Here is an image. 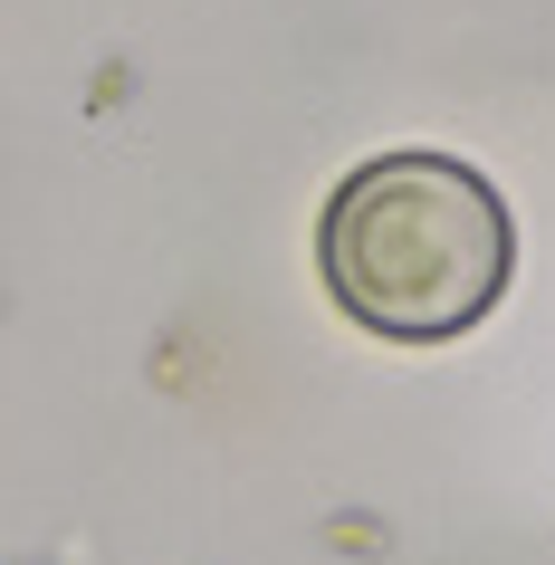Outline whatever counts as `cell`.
Returning <instances> with one entry per match:
<instances>
[{"instance_id": "obj_1", "label": "cell", "mask_w": 555, "mask_h": 565, "mask_svg": "<svg viewBox=\"0 0 555 565\" xmlns=\"http://www.w3.org/2000/svg\"><path fill=\"white\" fill-rule=\"evenodd\" d=\"M325 288L374 335L440 345L508 288V211L450 153H383L325 202Z\"/></svg>"}]
</instances>
